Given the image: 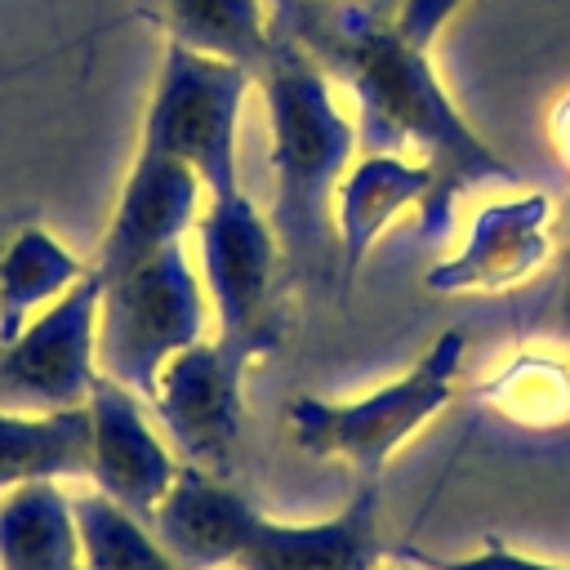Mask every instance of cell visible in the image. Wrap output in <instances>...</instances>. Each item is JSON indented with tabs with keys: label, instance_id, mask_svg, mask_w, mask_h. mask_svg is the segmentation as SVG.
I'll list each match as a JSON object with an SVG mask.
<instances>
[{
	"label": "cell",
	"instance_id": "7a4b0ae2",
	"mask_svg": "<svg viewBox=\"0 0 570 570\" xmlns=\"http://www.w3.org/2000/svg\"><path fill=\"white\" fill-rule=\"evenodd\" d=\"M254 94L267 111L272 156V227L285 272L294 281H321L338 272L334 249V191L356 160V120L338 102L330 71L276 27L267 58L254 71Z\"/></svg>",
	"mask_w": 570,
	"mask_h": 570
},
{
	"label": "cell",
	"instance_id": "603a6c76",
	"mask_svg": "<svg viewBox=\"0 0 570 570\" xmlns=\"http://www.w3.org/2000/svg\"><path fill=\"white\" fill-rule=\"evenodd\" d=\"M374 570H428V566H419V561H410V557H396V552H392V557H387V561H379Z\"/></svg>",
	"mask_w": 570,
	"mask_h": 570
},
{
	"label": "cell",
	"instance_id": "ba28073f",
	"mask_svg": "<svg viewBox=\"0 0 570 570\" xmlns=\"http://www.w3.org/2000/svg\"><path fill=\"white\" fill-rule=\"evenodd\" d=\"M98 303L102 281H76L58 303L27 321L9 343H0V405L13 410H71L89 401L98 383Z\"/></svg>",
	"mask_w": 570,
	"mask_h": 570
},
{
	"label": "cell",
	"instance_id": "4fadbf2b",
	"mask_svg": "<svg viewBox=\"0 0 570 570\" xmlns=\"http://www.w3.org/2000/svg\"><path fill=\"white\" fill-rule=\"evenodd\" d=\"M432 165L405 151H356L338 191H334V249H338V289L356 285L379 236L401 223L419 218L432 200Z\"/></svg>",
	"mask_w": 570,
	"mask_h": 570
},
{
	"label": "cell",
	"instance_id": "ffe728a7",
	"mask_svg": "<svg viewBox=\"0 0 570 570\" xmlns=\"http://www.w3.org/2000/svg\"><path fill=\"white\" fill-rule=\"evenodd\" d=\"M85 570H187L151 530V521L125 512L120 503L102 499L98 490L76 499Z\"/></svg>",
	"mask_w": 570,
	"mask_h": 570
},
{
	"label": "cell",
	"instance_id": "8992f818",
	"mask_svg": "<svg viewBox=\"0 0 570 570\" xmlns=\"http://www.w3.org/2000/svg\"><path fill=\"white\" fill-rule=\"evenodd\" d=\"M191 236H196V267L214 307V334L240 343L258 361L281 352L285 258L267 209H258L245 196V187L227 196H209Z\"/></svg>",
	"mask_w": 570,
	"mask_h": 570
},
{
	"label": "cell",
	"instance_id": "30bf717a",
	"mask_svg": "<svg viewBox=\"0 0 570 570\" xmlns=\"http://www.w3.org/2000/svg\"><path fill=\"white\" fill-rule=\"evenodd\" d=\"M85 410H89V481H94V490L147 521L183 472L178 450L160 432L151 405L107 374H98V383L89 387Z\"/></svg>",
	"mask_w": 570,
	"mask_h": 570
},
{
	"label": "cell",
	"instance_id": "ac0fdd59",
	"mask_svg": "<svg viewBox=\"0 0 570 570\" xmlns=\"http://www.w3.org/2000/svg\"><path fill=\"white\" fill-rule=\"evenodd\" d=\"M165 40L258 71L276 40L267 0H156Z\"/></svg>",
	"mask_w": 570,
	"mask_h": 570
},
{
	"label": "cell",
	"instance_id": "5bb4252c",
	"mask_svg": "<svg viewBox=\"0 0 570 570\" xmlns=\"http://www.w3.org/2000/svg\"><path fill=\"white\" fill-rule=\"evenodd\" d=\"M258 512L263 508L240 490H232L223 472L183 463L178 481L147 521L187 570H232Z\"/></svg>",
	"mask_w": 570,
	"mask_h": 570
},
{
	"label": "cell",
	"instance_id": "6da1fadb",
	"mask_svg": "<svg viewBox=\"0 0 570 570\" xmlns=\"http://www.w3.org/2000/svg\"><path fill=\"white\" fill-rule=\"evenodd\" d=\"M272 22L352 94L361 151H405L432 165V200L419 214L428 240L450 232L459 196L476 183L521 187V169L450 98L432 40L396 22V0H276Z\"/></svg>",
	"mask_w": 570,
	"mask_h": 570
},
{
	"label": "cell",
	"instance_id": "cb8c5ba5",
	"mask_svg": "<svg viewBox=\"0 0 570 570\" xmlns=\"http://www.w3.org/2000/svg\"><path fill=\"white\" fill-rule=\"evenodd\" d=\"M561 307H566V321H570V218H566V298H561Z\"/></svg>",
	"mask_w": 570,
	"mask_h": 570
},
{
	"label": "cell",
	"instance_id": "9a60e30c",
	"mask_svg": "<svg viewBox=\"0 0 570 570\" xmlns=\"http://www.w3.org/2000/svg\"><path fill=\"white\" fill-rule=\"evenodd\" d=\"M85 276H89V258H80L40 218L4 223L0 227V343H9L27 321H36L49 303H58Z\"/></svg>",
	"mask_w": 570,
	"mask_h": 570
},
{
	"label": "cell",
	"instance_id": "7402d4cb",
	"mask_svg": "<svg viewBox=\"0 0 570 570\" xmlns=\"http://www.w3.org/2000/svg\"><path fill=\"white\" fill-rule=\"evenodd\" d=\"M548 134H552V147H557L566 174H570V94H561V98L552 102V111H548Z\"/></svg>",
	"mask_w": 570,
	"mask_h": 570
},
{
	"label": "cell",
	"instance_id": "e0dca14e",
	"mask_svg": "<svg viewBox=\"0 0 570 570\" xmlns=\"http://www.w3.org/2000/svg\"><path fill=\"white\" fill-rule=\"evenodd\" d=\"M67 476H89V410L0 405V490Z\"/></svg>",
	"mask_w": 570,
	"mask_h": 570
},
{
	"label": "cell",
	"instance_id": "2e32d148",
	"mask_svg": "<svg viewBox=\"0 0 570 570\" xmlns=\"http://www.w3.org/2000/svg\"><path fill=\"white\" fill-rule=\"evenodd\" d=\"M0 570H85L80 517L62 481L0 490Z\"/></svg>",
	"mask_w": 570,
	"mask_h": 570
},
{
	"label": "cell",
	"instance_id": "44dd1931",
	"mask_svg": "<svg viewBox=\"0 0 570 570\" xmlns=\"http://www.w3.org/2000/svg\"><path fill=\"white\" fill-rule=\"evenodd\" d=\"M396 557H410V561H419V566H428V570H570V566H561V561H543V557H530V552H521V548H512V543H503V539H485L476 552H468V557H436V552H423V548H410V543H401V548H392Z\"/></svg>",
	"mask_w": 570,
	"mask_h": 570
},
{
	"label": "cell",
	"instance_id": "8fae6325",
	"mask_svg": "<svg viewBox=\"0 0 570 570\" xmlns=\"http://www.w3.org/2000/svg\"><path fill=\"white\" fill-rule=\"evenodd\" d=\"M205 200H209V191L196 178V169H187L183 160H174L165 151L134 147V160L125 169V183L116 191V205H111L98 249L89 258L98 281H111V276L129 272L134 263H142L169 245H183L196 232Z\"/></svg>",
	"mask_w": 570,
	"mask_h": 570
},
{
	"label": "cell",
	"instance_id": "52a82bcc",
	"mask_svg": "<svg viewBox=\"0 0 570 570\" xmlns=\"http://www.w3.org/2000/svg\"><path fill=\"white\" fill-rule=\"evenodd\" d=\"M258 365L254 352L223 334H205L178 352L151 383V414L183 463L223 472L245 432V379Z\"/></svg>",
	"mask_w": 570,
	"mask_h": 570
},
{
	"label": "cell",
	"instance_id": "d6986e66",
	"mask_svg": "<svg viewBox=\"0 0 570 570\" xmlns=\"http://www.w3.org/2000/svg\"><path fill=\"white\" fill-rule=\"evenodd\" d=\"M476 401L521 428H561L570 419V361L548 347L512 352L508 365L476 387Z\"/></svg>",
	"mask_w": 570,
	"mask_h": 570
},
{
	"label": "cell",
	"instance_id": "7c38bea8",
	"mask_svg": "<svg viewBox=\"0 0 570 570\" xmlns=\"http://www.w3.org/2000/svg\"><path fill=\"white\" fill-rule=\"evenodd\" d=\"M379 525V481H361L356 494L316 521H281L258 512L232 570H374L387 561Z\"/></svg>",
	"mask_w": 570,
	"mask_h": 570
},
{
	"label": "cell",
	"instance_id": "5b68a950",
	"mask_svg": "<svg viewBox=\"0 0 570 570\" xmlns=\"http://www.w3.org/2000/svg\"><path fill=\"white\" fill-rule=\"evenodd\" d=\"M249 94L254 71L240 62L165 40L142 107L138 147L165 151L196 169L209 196L240 191V116Z\"/></svg>",
	"mask_w": 570,
	"mask_h": 570
},
{
	"label": "cell",
	"instance_id": "277c9868",
	"mask_svg": "<svg viewBox=\"0 0 570 570\" xmlns=\"http://www.w3.org/2000/svg\"><path fill=\"white\" fill-rule=\"evenodd\" d=\"M205 334H214V307L187 245H169L102 281L98 370L142 401L151 396L156 374Z\"/></svg>",
	"mask_w": 570,
	"mask_h": 570
},
{
	"label": "cell",
	"instance_id": "9c48e42d",
	"mask_svg": "<svg viewBox=\"0 0 570 570\" xmlns=\"http://www.w3.org/2000/svg\"><path fill=\"white\" fill-rule=\"evenodd\" d=\"M557 254V209L552 196L539 187H512L485 200L459 249L436 258L423 272L432 294H508L539 276Z\"/></svg>",
	"mask_w": 570,
	"mask_h": 570
},
{
	"label": "cell",
	"instance_id": "3957f363",
	"mask_svg": "<svg viewBox=\"0 0 570 570\" xmlns=\"http://www.w3.org/2000/svg\"><path fill=\"white\" fill-rule=\"evenodd\" d=\"M463 356V330H441L396 379H383L356 396L303 392L285 405L289 436L303 454L347 463L361 481H379L392 454L459 401Z\"/></svg>",
	"mask_w": 570,
	"mask_h": 570
}]
</instances>
